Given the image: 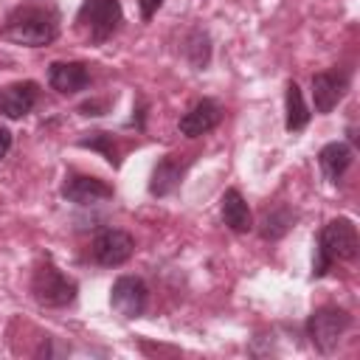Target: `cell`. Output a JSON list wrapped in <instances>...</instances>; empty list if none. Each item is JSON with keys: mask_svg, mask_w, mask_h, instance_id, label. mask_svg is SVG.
Listing matches in <instances>:
<instances>
[{"mask_svg": "<svg viewBox=\"0 0 360 360\" xmlns=\"http://www.w3.org/2000/svg\"><path fill=\"white\" fill-rule=\"evenodd\" d=\"M3 37L25 48L51 45L59 37V14L53 6H37V3L17 6L8 11L3 22Z\"/></svg>", "mask_w": 360, "mask_h": 360, "instance_id": "cell-1", "label": "cell"}, {"mask_svg": "<svg viewBox=\"0 0 360 360\" xmlns=\"http://www.w3.org/2000/svg\"><path fill=\"white\" fill-rule=\"evenodd\" d=\"M357 250H360V239H357V228L352 219L338 217V219L326 222L315 242L312 278L326 276L335 262H352L357 256Z\"/></svg>", "mask_w": 360, "mask_h": 360, "instance_id": "cell-2", "label": "cell"}, {"mask_svg": "<svg viewBox=\"0 0 360 360\" xmlns=\"http://www.w3.org/2000/svg\"><path fill=\"white\" fill-rule=\"evenodd\" d=\"M352 326V315L343 309V307H335V304H326V307H318L307 323H304V332L312 343L315 352L321 354H332L338 349V343L343 340L346 329Z\"/></svg>", "mask_w": 360, "mask_h": 360, "instance_id": "cell-3", "label": "cell"}, {"mask_svg": "<svg viewBox=\"0 0 360 360\" xmlns=\"http://www.w3.org/2000/svg\"><path fill=\"white\" fill-rule=\"evenodd\" d=\"M76 292H79V284L70 276H65L56 264H51V262L37 264V270L31 276V295L37 304L62 309L76 301Z\"/></svg>", "mask_w": 360, "mask_h": 360, "instance_id": "cell-4", "label": "cell"}, {"mask_svg": "<svg viewBox=\"0 0 360 360\" xmlns=\"http://www.w3.org/2000/svg\"><path fill=\"white\" fill-rule=\"evenodd\" d=\"M124 20L121 0H84L76 11V25L87 34L93 45L107 42Z\"/></svg>", "mask_w": 360, "mask_h": 360, "instance_id": "cell-5", "label": "cell"}, {"mask_svg": "<svg viewBox=\"0 0 360 360\" xmlns=\"http://www.w3.org/2000/svg\"><path fill=\"white\" fill-rule=\"evenodd\" d=\"M146 304H149V290L143 284V278L138 276H118L110 287V307L115 315L132 321V318H141L146 312Z\"/></svg>", "mask_w": 360, "mask_h": 360, "instance_id": "cell-6", "label": "cell"}, {"mask_svg": "<svg viewBox=\"0 0 360 360\" xmlns=\"http://www.w3.org/2000/svg\"><path fill=\"white\" fill-rule=\"evenodd\" d=\"M90 253H93L96 264L118 267L135 253V239H132V233H127L121 228H104V231L96 233V239L90 245Z\"/></svg>", "mask_w": 360, "mask_h": 360, "instance_id": "cell-7", "label": "cell"}, {"mask_svg": "<svg viewBox=\"0 0 360 360\" xmlns=\"http://www.w3.org/2000/svg\"><path fill=\"white\" fill-rule=\"evenodd\" d=\"M349 90V73L343 68H329V70H321L312 76V104H315V112L326 115L332 112L340 98L346 96Z\"/></svg>", "mask_w": 360, "mask_h": 360, "instance_id": "cell-8", "label": "cell"}, {"mask_svg": "<svg viewBox=\"0 0 360 360\" xmlns=\"http://www.w3.org/2000/svg\"><path fill=\"white\" fill-rule=\"evenodd\" d=\"M62 197L68 202H76V205H96V202L112 200V186L104 183L101 177L70 172L62 183Z\"/></svg>", "mask_w": 360, "mask_h": 360, "instance_id": "cell-9", "label": "cell"}, {"mask_svg": "<svg viewBox=\"0 0 360 360\" xmlns=\"http://www.w3.org/2000/svg\"><path fill=\"white\" fill-rule=\"evenodd\" d=\"M222 121V107L214 101V98H200L194 101L183 115H180V135L186 138H200V135H208L211 129H217Z\"/></svg>", "mask_w": 360, "mask_h": 360, "instance_id": "cell-10", "label": "cell"}, {"mask_svg": "<svg viewBox=\"0 0 360 360\" xmlns=\"http://www.w3.org/2000/svg\"><path fill=\"white\" fill-rule=\"evenodd\" d=\"M39 98V84L37 82H14L0 87V112L6 118H25Z\"/></svg>", "mask_w": 360, "mask_h": 360, "instance_id": "cell-11", "label": "cell"}, {"mask_svg": "<svg viewBox=\"0 0 360 360\" xmlns=\"http://www.w3.org/2000/svg\"><path fill=\"white\" fill-rule=\"evenodd\" d=\"M48 84L62 96H76L90 84V70L84 62H53L48 68Z\"/></svg>", "mask_w": 360, "mask_h": 360, "instance_id": "cell-12", "label": "cell"}, {"mask_svg": "<svg viewBox=\"0 0 360 360\" xmlns=\"http://www.w3.org/2000/svg\"><path fill=\"white\" fill-rule=\"evenodd\" d=\"M186 169H188V160H183L180 155L160 158L155 163V169H152V177H149V194L152 197H169L180 186Z\"/></svg>", "mask_w": 360, "mask_h": 360, "instance_id": "cell-13", "label": "cell"}, {"mask_svg": "<svg viewBox=\"0 0 360 360\" xmlns=\"http://www.w3.org/2000/svg\"><path fill=\"white\" fill-rule=\"evenodd\" d=\"M352 160H354V152H352V146L343 143V141H332V143H326V146L318 152L321 174H323V180L332 183V186L340 183V177L346 174V169L352 166Z\"/></svg>", "mask_w": 360, "mask_h": 360, "instance_id": "cell-14", "label": "cell"}, {"mask_svg": "<svg viewBox=\"0 0 360 360\" xmlns=\"http://www.w3.org/2000/svg\"><path fill=\"white\" fill-rule=\"evenodd\" d=\"M219 217H222V222L233 233H248L253 228V214H250V208H248V202H245V197H242L239 188H228L222 194V200H219Z\"/></svg>", "mask_w": 360, "mask_h": 360, "instance_id": "cell-15", "label": "cell"}, {"mask_svg": "<svg viewBox=\"0 0 360 360\" xmlns=\"http://www.w3.org/2000/svg\"><path fill=\"white\" fill-rule=\"evenodd\" d=\"M292 225H295V214H292V208L284 205V202H276V205H270V208L262 214L259 233H262V239L276 242V239H281Z\"/></svg>", "mask_w": 360, "mask_h": 360, "instance_id": "cell-16", "label": "cell"}, {"mask_svg": "<svg viewBox=\"0 0 360 360\" xmlns=\"http://www.w3.org/2000/svg\"><path fill=\"white\" fill-rule=\"evenodd\" d=\"M284 127L287 132H301L307 124H309V107L304 101V93L295 82H287V90H284Z\"/></svg>", "mask_w": 360, "mask_h": 360, "instance_id": "cell-17", "label": "cell"}, {"mask_svg": "<svg viewBox=\"0 0 360 360\" xmlns=\"http://www.w3.org/2000/svg\"><path fill=\"white\" fill-rule=\"evenodd\" d=\"M183 56L194 70H205L211 62V37L205 28H191L188 37L183 39Z\"/></svg>", "mask_w": 360, "mask_h": 360, "instance_id": "cell-18", "label": "cell"}, {"mask_svg": "<svg viewBox=\"0 0 360 360\" xmlns=\"http://www.w3.org/2000/svg\"><path fill=\"white\" fill-rule=\"evenodd\" d=\"M76 143H79V146H84V149L101 152L112 169H118V166H121V155H118L115 141H112V135H110V132H87V135H84V138H79Z\"/></svg>", "mask_w": 360, "mask_h": 360, "instance_id": "cell-19", "label": "cell"}, {"mask_svg": "<svg viewBox=\"0 0 360 360\" xmlns=\"http://www.w3.org/2000/svg\"><path fill=\"white\" fill-rule=\"evenodd\" d=\"M163 6V0H138V8H141V17L149 22L155 14H158V8Z\"/></svg>", "mask_w": 360, "mask_h": 360, "instance_id": "cell-20", "label": "cell"}, {"mask_svg": "<svg viewBox=\"0 0 360 360\" xmlns=\"http://www.w3.org/2000/svg\"><path fill=\"white\" fill-rule=\"evenodd\" d=\"M104 110H107V104H98V101H87L79 107L82 115H104Z\"/></svg>", "mask_w": 360, "mask_h": 360, "instance_id": "cell-21", "label": "cell"}, {"mask_svg": "<svg viewBox=\"0 0 360 360\" xmlns=\"http://www.w3.org/2000/svg\"><path fill=\"white\" fill-rule=\"evenodd\" d=\"M8 149H11V129L0 127V160L8 155Z\"/></svg>", "mask_w": 360, "mask_h": 360, "instance_id": "cell-22", "label": "cell"}]
</instances>
